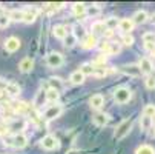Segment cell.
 <instances>
[{
  "label": "cell",
  "instance_id": "obj_12",
  "mask_svg": "<svg viewBox=\"0 0 155 154\" xmlns=\"http://www.w3.org/2000/svg\"><path fill=\"white\" fill-rule=\"evenodd\" d=\"M32 68H34V60L31 57H25L23 60L18 63V70L21 73H31Z\"/></svg>",
  "mask_w": 155,
  "mask_h": 154
},
{
  "label": "cell",
  "instance_id": "obj_25",
  "mask_svg": "<svg viewBox=\"0 0 155 154\" xmlns=\"http://www.w3.org/2000/svg\"><path fill=\"white\" fill-rule=\"evenodd\" d=\"M152 123H153L152 117H147V116L141 114V119H140V126H141V129L144 131V133H147V131L152 128Z\"/></svg>",
  "mask_w": 155,
  "mask_h": 154
},
{
  "label": "cell",
  "instance_id": "obj_22",
  "mask_svg": "<svg viewBox=\"0 0 155 154\" xmlns=\"http://www.w3.org/2000/svg\"><path fill=\"white\" fill-rule=\"evenodd\" d=\"M12 109L15 113H20V114H28L29 113V105L26 102H15L12 105Z\"/></svg>",
  "mask_w": 155,
  "mask_h": 154
},
{
  "label": "cell",
  "instance_id": "obj_11",
  "mask_svg": "<svg viewBox=\"0 0 155 154\" xmlns=\"http://www.w3.org/2000/svg\"><path fill=\"white\" fill-rule=\"evenodd\" d=\"M92 120H94V123H95L97 126H104V125L109 123L110 117H109V114H106V113H95V114L92 116Z\"/></svg>",
  "mask_w": 155,
  "mask_h": 154
},
{
  "label": "cell",
  "instance_id": "obj_30",
  "mask_svg": "<svg viewBox=\"0 0 155 154\" xmlns=\"http://www.w3.org/2000/svg\"><path fill=\"white\" fill-rule=\"evenodd\" d=\"M80 71L83 73V76H94V65L92 63H83L80 67Z\"/></svg>",
  "mask_w": 155,
  "mask_h": 154
},
{
  "label": "cell",
  "instance_id": "obj_26",
  "mask_svg": "<svg viewBox=\"0 0 155 154\" xmlns=\"http://www.w3.org/2000/svg\"><path fill=\"white\" fill-rule=\"evenodd\" d=\"M72 11H74L77 19H81V17L86 15V6L83 3H74L72 5Z\"/></svg>",
  "mask_w": 155,
  "mask_h": 154
},
{
  "label": "cell",
  "instance_id": "obj_3",
  "mask_svg": "<svg viewBox=\"0 0 155 154\" xmlns=\"http://www.w3.org/2000/svg\"><path fill=\"white\" fill-rule=\"evenodd\" d=\"M63 62H64V59H63V54L61 53L52 51V53H49L46 56V65H48L49 68H58V67H61V65H63Z\"/></svg>",
  "mask_w": 155,
  "mask_h": 154
},
{
  "label": "cell",
  "instance_id": "obj_44",
  "mask_svg": "<svg viewBox=\"0 0 155 154\" xmlns=\"http://www.w3.org/2000/svg\"><path fill=\"white\" fill-rule=\"evenodd\" d=\"M66 154H81V151H78V149H71V151H68Z\"/></svg>",
  "mask_w": 155,
  "mask_h": 154
},
{
  "label": "cell",
  "instance_id": "obj_45",
  "mask_svg": "<svg viewBox=\"0 0 155 154\" xmlns=\"http://www.w3.org/2000/svg\"><path fill=\"white\" fill-rule=\"evenodd\" d=\"M149 20H150V23H152V25H155V12L150 15V19H149Z\"/></svg>",
  "mask_w": 155,
  "mask_h": 154
},
{
  "label": "cell",
  "instance_id": "obj_27",
  "mask_svg": "<svg viewBox=\"0 0 155 154\" xmlns=\"http://www.w3.org/2000/svg\"><path fill=\"white\" fill-rule=\"evenodd\" d=\"M45 97H46V102L55 103V102L58 100V97H60V93L55 91V90H51V88H49L48 91H45Z\"/></svg>",
  "mask_w": 155,
  "mask_h": 154
},
{
  "label": "cell",
  "instance_id": "obj_24",
  "mask_svg": "<svg viewBox=\"0 0 155 154\" xmlns=\"http://www.w3.org/2000/svg\"><path fill=\"white\" fill-rule=\"evenodd\" d=\"M5 91L9 94V96H18L20 94V86L17 85V83H14V82H8L6 83V86H5Z\"/></svg>",
  "mask_w": 155,
  "mask_h": 154
},
{
  "label": "cell",
  "instance_id": "obj_18",
  "mask_svg": "<svg viewBox=\"0 0 155 154\" xmlns=\"http://www.w3.org/2000/svg\"><path fill=\"white\" fill-rule=\"evenodd\" d=\"M52 34L55 39H60V40H64V37L68 36V28L63 26V25H55L52 28Z\"/></svg>",
  "mask_w": 155,
  "mask_h": 154
},
{
  "label": "cell",
  "instance_id": "obj_4",
  "mask_svg": "<svg viewBox=\"0 0 155 154\" xmlns=\"http://www.w3.org/2000/svg\"><path fill=\"white\" fill-rule=\"evenodd\" d=\"M40 145H41V148H45V149H48V151H52V149H58V148H60L58 139H57L55 136H52V134H48V136L43 137V139L40 140Z\"/></svg>",
  "mask_w": 155,
  "mask_h": 154
},
{
  "label": "cell",
  "instance_id": "obj_7",
  "mask_svg": "<svg viewBox=\"0 0 155 154\" xmlns=\"http://www.w3.org/2000/svg\"><path fill=\"white\" fill-rule=\"evenodd\" d=\"M118 71L130 77L141 76V70L138 68V65H121V67H118Z\"/></svg>",
  "mask_w": 155,
  "mask_h": 154
},
{
  "label": "cell",
  "instance_id": "obj_31",
  "mask_svg": "<svg viewBox=\"0 0 155 154\" xmlns=\"http://www.w3.org/2000/svg\"><path fill=\"white\" fill-rule=\"evenodd\" d=\"M135 154H155V149L150 145H141L137 148Z\"/></svg>",
  "mask_w": 155,
  "mask_h": 154
},
{
  "label": "cell",
  "instance_id": "obj_29",
  "mask_svg": "<svg viewBox=\"0 0 155 154\" xmlns=\"http://www.w3.org/2000/svg\"><path fill=\"white\" fill-rule=\"evenodd\" d=\"M121 50L120 43L117 42H109V46H107V56H114V54H118Z\"/></svg>",
  "mask_w": 155,
  "mask_h": 154
},
{
  "label": "cell",
  "instance_id": "obj_42",
  "mask_svg": "<svg viewBox=\"0 0 155 154\" xmlns=\"http://www.w3.org/2000/svg\"><path fill=\"white\" fill-rule=\"evenodd\" d=\"M144 50H147V51H153V50H155V45H152V43H144Z\"/></svg>",
  "mask_w": 155,
  "mask_h": 154
},
{
  "label": "cell",
  "instance_id": "obj_33",
  "mask_svg": "<svg viewBox=\"0 0 155 154\" xmlns=\"http://www.w3.org/2000/svg\"><path fill=\"white\" fill-rule=\"evenodd\" d=\"M75 43H77V39L74 37V34L72 33H68V36L64 37V46L66 48H72Z\"/></svg>",
  "mask_w": 155,
  "mask_h": 154
},
{
  "label": "cell",
  "instance_id": "obj_1",
  "mask_svg": "<svg viewBox=\"0 0 155 154\" xmlns=\"http://www.w3.org/2000/svg\"><path fill=\"white\" fill-rule=\"evenodd\" d=\"M132 125H134V119H130V117L129 119H124L123 122H120L118 126L114 131V137L117 140H121L123 137H126L129 134V131L132 129Z\"/></svg>",
  "mask_w": 155,
  "mask_h": 154
},
{
  "label": "cell",
  "instance_id": "obj_36",
  "mask_svg": "<svg viewBox=\"0 0 155 154\" xmlns=\"http://www.w3.org/2000/svg\"><path fill=\"white\" fill-rule=\"evenodd\" d=\"M144 85H146V88L147 90H155V76H147L146 77V80H144Z\"/></svg>",
  "mask_w": 155,
  "mask_h": 154
},
{
  "label": "cell",
  "instance_id": "obj_40",
  "mask_svg": "<svg viewBox=\"0 0 155 154\" xmlns=\"http://www.w3.org/2000/svg\"><path fill=\"white\" fill-rule=\"evenodd\" d=\"M9 19H8V15L6 14H2L0 15V28H8L9 26Z\"/></svg>",
  "mask_w": 155,
  "mask_h": 154
},
{
  "label": "cell",
  "instance_id": "obj_19",
  "mask_svg": "<svg viewBox=\"0 0 155 154\" xmlns=\"http://www.w3.org/2000/svg\"><path fill=\"white\" fill-rule=\"evenodd\" d=\"M89 105H91V108H94V109H100V108L104 105V97H103L101 94H94V96L89 99Z\"/></svg>",
  "mask_w": 155,
  "mask_h": 154
},
{
  "label": "cell",
  "instance_id": "obj_35",
  "mask_svg": "<svg viewBox=\"0 0 155 154\" xmlns=\"http://www.w3.org/2000/svg\"><path fill=\"white\" fill-rule=\"evenodd\" d=\"M143 114L153 119V117H155V105H146L144 109H143Z\"/></svg>",
  "mask_w": 155,
  "mask_h": 154
},
{
  "label": "cell",
  "instance_id": "obj_10",
  "mask_svg": "<svg viewBox=\"0 0 155 154\" xmlns=\"http://www.w3.org/2000/svg\"><path fill=\"white\" fill-rule=\"evenodd\" d=\"M138 68L141 70V74H150L152 70H153V65L147 57H141L140 62H138Z\"/></svg>",
  "mask_w": 155,
  "mask_h": 154
},
{
  "label": "cell",
  "instance_id": "obj_43",
  "mask_svg": "<svg viewBox=\"0 0 155 154\" xmlns=\"http://www.w3.org/2000/svg\"><path fill=\"white\" fill-rule=\"evenodd\" d=\"M5 86H6V82H3L0 79V91H5Z\"/></svg>",
  "mask_w": 155,
  "mask_h": 154
},
{
  "label": "cell",
  "instance_id": "obj_47",
  "mask_svg": "<svg viewBox=\"0 0 155 154\" xmlns=\"http://www.w3.org/2000/svg\"><path fill=\"white\" fill-rule=\"evenodd\" d=\"M152 54H153V56H155V50H153V51H152Z\"/></svg>",
  "mask_w": 155,
  "mask_h": 154
},
{
  "label": "cell",
  "instance_id": "obj_39",
  "mask_svg": "<svg viewBox=\"0 0 155 154\" xmlns=\"http://www.w3.org/2000/svg\"><path fill=\"white\" fill-rule=\"evenodd\" d=\"M121 42H123V45H126V46H130L132 43H134V37H132V34H123V37H121Z\"/></svg>",
  "mask_w": 155,
  "mask_h": 154
},
{
  "label": "cell",
  "instance_id": "obj_38",
  "mask_svg": "<svg viewBox=\"0 0 155 154\" xmlns=\"http://www.w3.org/2000/svg\"><path fill=\"white\" fill-rule=\"evenodd\" d=\"M100 14V8L98 6H86V15H98Z\"/></svg>",
  "mask_w": 155,
  "mask_h": 154
},
{
  "label": "cell",
  "instance_id": "obj_34",
  "mask_svg": "<svg viewBox=\"0 0 155 154\" xmlns=\"http://www.w3.org/2000/svg\"><path fill=\"white\" fill-rule=\"evenodd\" d=\"M46 100V97H45V91H38L37 93V96H35V99H34V106H40V105H43V102Z\"/></svg>",
  "mask_w": 155,
  "mask_h": 154
},
{
  "label": "cell",
  "instance_id": "obj_20",
  "mask_svg": "<svg viewBox=\"0 0 155 154\" xmlns=\"http://www.w3.org/2000/svg\"><path fill=\"white\" fill-rule=\"evenodd\" d=\"M6 15H8V19H9V20L23 22V17H25V9H11Z\"/></svg>",
  "mask_w": 155,
  "mask_h": 154
},
{
  "label": "cell",
  "instance_id": "obj_21",
  "mask_svg": "<svg viewBox=\"0 0 155 154\" xmlns=\"http://www.w3.org/2000/svg\"><path fill=\"white\" fill-rule=\"evenodd\" d=\"M69 82H71L72 85H81V83L84 82V76H83V73H81L80 70L71 73V76H69Z\"/></svg>",
  "mask_w": 155,
  "mask_h": 154
},
{
  "label": "cell",
  "instance_id": "obj_6",
  "mask_svg": "<svg viewBox=\"0 0 155 154\" xmlns=\"http://www.w3.org/2000/svg\"><path fill=\"white\" fill-rule=\"evenodd\" d=\"M61 113H63V106L58 105V103H55V105H51V106L46 109L45 114H43V117H45V120H54V119H57Z\"/></svg>",
  "mask_w": 155,
  "mask_h": 154
},
{
  "label": "cell",
  "instance_id": "obj_23",
  "mask_svg": "<svg viewBox=\"0 0 155 154\" xmlns=\"http://www.w3.org/2000/svg\"><path fill=\"white\" fill-rule=\"evenodd\" d=\"M25 126H26V122H25V120H21V119H18V120H12V122L9 123V129L15 131V134H17V133H21V131L25 129Z\"/></svg>",
  "mask_w": 155,
  "mask_h": 154
},
{
  "label": "cell",
  "instance_id": "obj_41",
  "mask_svg": "<svg viewBox=\"0 0 155 154\" xmlns=\"http://www.w3.org/2000/svg\"><path fill=\"white\" fill-rule=\"evenodd\" d=\"M61 6H63V3H46V8H48V9H52V11L60 9Z\"/></svg>",
  "mask_w": 155,
  "mask_h": 154
},
{
  "label": "cell",
  "instance_id": "obj_16",
  "mask_svg": "<svg viewBox=\"0 0 155 154\" xmlns=\"http://www.w3.org/2000/svg\"><path fill=\"white\" fill-rule=\"evenodd\" d=\"M48 85H49L51 90H55V91H58V93L64 88V82H63L60 77H51V79L48 80Z\"/></svg>",
  "mask_w": 155,
  "mask_h": 154
},
{
  "label": "cell",
  "instance_id": "obj_2",
  "mask_svg": "<svg viewBox=\"0 0 155 154\" xmlns=\"http://www.w3.org/2000/svg\"><path fill=\"white\" fill-rule=\"evenodd\" d=\"M130 97H132V91L129 90V88H126V86L117 88L115 93H114V100H115L117 103H120V105L127 103V102L130 100Z\"/></svg>",
  "mask_w": 155,
  "mask_h": 154
},
{
  "label": "cell",
  "instance_id": "obj_15",
  "mask_svg": "<svg viewBox=\"0 0 155 154\" xmlns=\"http://www.w3.org/2000/svg\"><path fill=\"white\" fill-rule=\"evenodd\" d=\"M118 28L124 33V34H130V31L134 29V22L130 19H121L118 22Z\"/></svg>",
  "mask_w": 155,
  "mask_h": 154
},
{
  "label": "cell",
  "instance_id": "obj_37",
  "mask_svg": "<svg viewBox=\"0 0 155 154\" xmlns=\"http://www.w3.org/2000/svg\"><path fill=\"white\" fill-rule=\"evenodd\" d=\"M143 42L155 45V34H153V33H144V34H143Z\"/></svg>",
  "mask_w": 155,
  "mask_h": 154
},
{
  "label": "cell",
  "instance_id": "obj_8",
  "mask_svg": "<svg viewBox=\"0 0 155 154\" xmlns=\"http://www.w3.org/2000/svg\"><path fill=\"white\" fill-rule=\"evenodd\" d=\"M91 34L92 36H104L106 33H107V28H106V25H104V22H100V20H97V22H94V23L91 25Z\"/></svg>",
  "mask_w": 155,
  "mask_h": 154
},
{
  "label": "cell",
  "instance_id": "obj_9",
  "mask_svg": "<svg viewBox=\"0 0 155 154\" xmlns=\"http://www.w3.org/2000/svg\"><path fill=\"white\" fill-rule=\"evenodd\" d=\"M20 45H21V42H20L17 37H8V39L5 40V50H6L8 53H15V51L20 48Z\"/></svg>",
  "mask_w": 155,
  "mask_h": 154
},
{
  "label": "cell",
  "instance_id": "obj_17",
  "mask_svg": "<svg viewBox=\"0 0 155 154\" xmlns=\"http://www.w3.org/2000/svg\"><path fill=\"white\" fill-rule=\"evenodd\" d=\"M147 19H149V15H147L146 11H137L130 20L134 22V25H141V23H146Z\"/></svg>",
  "mask_w": 155,
  "mask_h": 154
},
{
  "label": "cell",
  "instance_id": "obj_5",
  "mask_svg": "<svg viewBox=\"0 0 155 154\" xmlns=\"http://www.w3.org/2000/svg\"><path fill=\"white\" fill-rule=\"evenodd\" d=\"M8 143H9L11 146H14V148L21 149V148H25V146L28 145V137H26L23 133H17V134H14V136L9 139Z\"/></svg>",
  "mask_w": 155,
  "mask_h": 154
},
{
  "label": "cell",
  "instance_id": "obj_28",
  "mask_svg": "<svg viewBox=\"0 0 155 154\" xmlns=\"http://www.w3.org/2000/svg\"><path fill=\"white\" fill-rule=\"evenodd\" d=\"M74 37L78 40V39H84L86 37V31H84V28H83V25H80V23H77V25H74Z\"/></svg>",
  "mask_w": 155,
  "mask_h": 154
},
{
  "label": "cell",
  "instance_id": "obj_13",
  "mask_svg": "<svg viewBox=\"0 0 155 154\" xmlns=\"http://www.w3.org/2000/svg\"><path fill=\"white\" fill-rule=\"evenodd\" d=\"M97 37L95 36H92V34H86V37L83 39V43H81V46L84 48V50H92V48H95L97 46Z\"/></svg>",
  "mask_w": 155,
  "mask_h": 154
},
{
  "label": "cell",
  "instance_id": "obj_32",
  "mask_svg": "<svg viewBox=\"0 0 155 154\" xmlns=\"http://www.w3.org/2000/svg\"><path fill=\"white\" fill-rule=\"evenodd\" d=\"M118 22H120V20H117L115 17H109V19L104 20V25H106V28H107L109 31H112L114 28L118 26Z\"/></svg>",
  "mask_w": 155,
  "mask_h": 154
},
{
  "label": "cell",
  "instance_id": "obj_46",
  "mask_svg": "<svg viewBox=\"0 0 155 154\" xmlns=\"http://www.w3.org/2000/svg\"><path fill=\"white\" fill-rule=\"evenodd\" d=\"M2 14H5V12H3V11H2V9H0V15H2Z\"/></svg>",
  "mask_w": 155,
  "mask_h": 154
},
{
  "label": "cell",
  "instance_id": "obj_14",
  "mask_svg": "<svg viewBox=\"0 0 155 154\" xmlns=\"http://www.w3.org/2000/svg\"><path fill=\"white\" fill-rule=\"evenodd\" d=\"M38 15V8H26L25 9V17H23V22L25 23H32V22L37 19Z\"/></svg>",
  "mask_w": 155,
  "mask_h": 154
}]
</instances>
